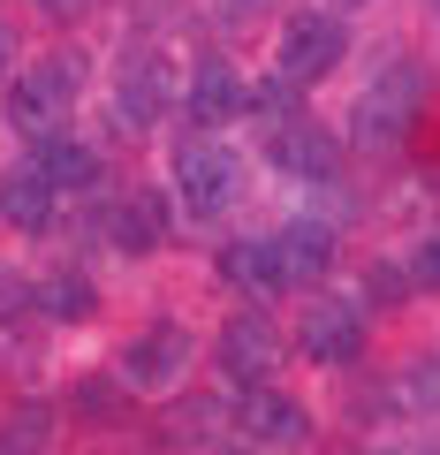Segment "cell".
Here are the masks:
<instances>
[{
    "label": "cell",
    "mask_w": 440,
    "mask_h": 455,
    "mask_svg": "<svg viewBox=\"0 0 440 455\" xmlns=\"http://www.w3.org/2000/svg\"><path fill=\"white\" fill-rule=\"evenodd\" d=\"M342 53H349V23L342 16H326V8H296V16L281 23V38H274V76L304 92V84L334 76Z\"/></svg>",
    "instance_id": "obj_1"
},
{
    "label": "cell",
    "mask_w": 440,
    "mask_h": 455,
    "mask_svg": "<svg viewBox=\"0 0 440 455\" xmlns=\"http://www.w3.org/2000/svg\"><path fill=\"white\" fill-rule=\"evenodd\" d=\"M76 92H84L76 53H46L38 68L16 76V92H8V122H16L23 137H46V130H61V114L76 107Z\"/></svg>",
    "instance_id": "obj_2"
},
{
    "label": "cell",
    "mask_w": 440,
    "mask_h": 455,
    "mask_svg": "<svg viewBox=\"0 0 440 455\" xmlns=\"http://www.w3.org/2000/svg\"><path fill=\"white\" fill-rule=\"evenodd\" d=\"M175 197H182L190 220H220V212L244 197V167L220 145H182L175 152Z\"/></svg>",
    "instance_id": "obj_3"
},
{
    "label": "cell",
    "mask_w": 440,
    "mask_h": 455,
    "mask_svg": "<svg viewBox=\"0 0 440 455\" xmlns=\"http://www.w3.org/2000/svg\"><path fill=\"white\" fill-rule=\"evenodd\" d=\"M418 99H425L418 61H388V68H380V84L357 99V122H349V137H357V145H395V137H403V122L418 114Z\"/></svg>",
    "instance_id": "obj_4"
},
{
    "label": "cell",
    "mask_w": 440,
    "mask_h": 455,
    "mask_svg": "<svg viewBox=\"0 0 440 455\" xmlns=\"http://www.w3.org/2000/svg\"><path fill=\"white\" fill-rule=\"evenodd\" d=\"M190 349H197V341L182 334V326H152V334H137L130 349H122V387H137V395H167V387H182V372H190Z\"/></svg>",
    "instance_id": "obj_5"
},
{
    "label": "cell",
    "mask_w": 440,
    "mask_h": 455,
    "mask_svg": "<svg viewBox=\"0 0 440 455\" xmlns=\"http://www.w3.org/2000/svg\"><path fill=\"white\" fill-rule=\"evenodd\" d=\"M236 425H244L251 440H266V448H304L311 440V410L296 403V395H281V387H244V403H236Z\"/></svg>",
    "instance_id": "obj_6"
},
{
    "label": "cell",
    "mask_w": 440,
    "mask_h": 455,
    "mask_svg": "<svg viewBox=\"0 0 440 455\" xmlns=\"http://www.w3.org/2000/svg\"><path fill=\"white\" fill-rule=\"evenodd\" d=\"M296 341H304L311 364H349L364 349V319H357V304L319 296V304H304V319H296Z\"/></svg>",
    "instance_id": "obj_7"
},
{
    "label": "cell",
    "mask_w": 440,
    "mask_h": 455,
    "mask_svg": "<svg viewBox=\"0 0 440 455\" xmlns=\"http://www.w3.org/2000/svg\"><path fill=\"white\" fill-rule=\"evenodd\" d=\"M274 364H281V334H274V319H228L220 326V372L236 379V387H259V379H274Z\"/></svg>",
    "instance_id": "obj_8"
},
{
    "label": "cell",
    "mask_w": 440,
    "mask_h": 455,
    "mask_svg": "<svg viewBox=\"0 0 440 455\" xmlns=\"http://www.w3.org/2000/svg\"><path fill=\"white\" fill-rule=\"evenodd\" d=\"M266 160H274L281 175L326 182V175H334V160H342V137H334V130H319V122H281V130L266 137Z\"/></svg>",
    "instance_id": "obj_9"
},
{
    "label": "cell",
    "mask_w": 440,
    "mask_h": 455,
    "mask_svg": "<svg viewBox=\"0 0 440 455\" xmlns=\"http://www.w3.org/2000/svg\"><path fill=\"white\" fill-rule=\"evenodd\" d=\"M182 107H190L197 130H220V122H236V114L251 107V84L236 76L228 61H197V68H190V92H182Z\"/></svg>",
    "instance_id": "obj_10"
},
{
    "label": "cell",
    "mask_w": 440,
    "mask_h": 455,
    "mask_svg": "<svg viewBox=\"0 0 440 455\" xmlns=\"http://www.w3.org/2000/svg\"><path fill=\"white\" fill-rule=\"evenodd\" d=\"M53 205H61V190H53V175L38 160H16L8 175H0V220H8V228L38 235V228L53 220Z\"/></svg>",
    "instance_id": "obj_11"
},
{
    "label": "cell",
    "mask_w": 440,
    "mask_h": 455,
    "mask_svg": "<svg viewBox=\"0 0 440 455\" xmlns=\"http://www.w3.org/2000/svg\"><path fill=\"white\" fill-rule=\"evenodd\" d=\"M167 220H175V212H167L160 190H130V197H115V212H107V235H115L122 251H152L167 235Z\"/></svg>",
    "instance_id": "obj_12"
},
{
    "label": "cell",
    "mask_w": 440,
    "mask_h": 455,
    "mask_svg": "<svg viewBox=\"0 0 440 455\" xmlns=\"http://www.w3.org/2000/svg\"><path fill=\"white\" fill-rule=\"evenodd\" d=\"M31 160L53 175V190H61V197H76V190H99V152L84 145V137H61V130H46Z\"/></svg>",
    "instance_id": "obj_13"
},
{
    "label": "cell",
    "mask_w": 440,
    "mask_h": 455,
    "mask_svg": "<svg viewBox=\"0 0 440 455\" xmlns=\"http://www.w3.org/2000/svg\"><path fill=\"white\" fill-rule=\"evenodd\" d=\"M220 274H228L236 289H251V296H281V289H289V274H281V243H274V235H244V243H228Z\"/></svg>",
    "instance_id": "obj_14"
},
{
    "label": "cell",
    "mask_w": 440,
    "mask_h": 455,
    "mask_svg": "<svg viewBox=\"0 0 440 455\" xmlns=\"http://www.w3.org/2000/svg\"><path fill=\"white\" fill-rule=\"evenodd\" d=\"M167 68H160V53H130V61H122V76H115V107L130 114L137 130H145V122H160V99H167Z\"/></svg>",
    "instance_id": "obj_15"
},
{
    "label": "cell",
    "mask_w": 440,
    "mask_h": 455,
    "mask_svg": "<svg viewBox=\"0 0 440 455\" xmlns=\"http://www.w3.org/2000/svg\"><path fill=\"white\" fill-rule=\"evenodd\" d=\"M274 243H281V274L289 281H319L334 266V228H319V220H289Z\"/></svg>",
    "instance_id": "obj_16"
},
{
    "label": "cell",
    "mask_w": 440,
    "mask_h": 455,
    "mask_svg": "<svg viewBox=\"0 0 440 455\" xmlns=\"http://www.w3.org/2000/svg\"><path fill=\"white\" fill-rule=\"evenodd\" d=\"M38 311L76 326V319H92V311H99V289L84 274H53V281H38Z\"/></svg>",
    "instance_id": "obj_17"
},
{
    "label": "cell",
    "mask_w": 440,
    "mask_h": 455,
    "mask_svg": "<svg viewBox=\"0 0 440 455\" xmlns=\"http://www.w3.org/2000/svg\"><path fill=\"white\" fill-rule=\"evenodd\" d=\"M395 403H410V410H433L440 403V364L425 357V364H410V387L395 379Z\"/></svg>",
    "instance_id": "obj_18"
},
{
    "label": "cell",
    "mask_w": 440,
    "mask_h": 455,
    "mask_svg": "<svg viewBox=\"0 0 440 455\" xmlns=\"http://www.w3.org/2000/svg\"><path fill=\"white\" fill-rule=\"evenodd\" d=\"M410 281H418V289H440V228L418 243V259H410Z\"/></svg>",
    "instance_id": "obj_19"
},
{
    "label": "cell",
    "mask_w": 440,
    "mask_h": 455,
    "mask_svg": "<svg viewBox=\"0 0 440 455\" xmlns=\"http://www.w3.org/2000/svg\"><path fill=\"white\" fill-rule=\"evenodd\" d=\"M8 61H16V38H8V31H0V76H8Z\"/></svg>",
    "instance_id": "obj_20"
},
{
    "label": "cell",
    "mask_w": 440,
    "mask_h": 455,
    "mask_svg": "<svg viewBox=\"0 0 440 455\" xmlns=\"http://www.w3.org/2000/svg\"><path fill=\"white\" fill-rule=\"evenodd\" d=\"M38 8H53V16H68V8H84V0H38Z\"/></svg>",
    "instance_id": "obj_21"
},
{
    "label": "cell",
    "mask_w": 440,
    "mask_h": 455,
    "mask_svg": "<svg viewBox=\"0 0 440 455\" xmlns=\"http://www.w3.org/2000/svg\"><path fill=\"white\" fill-rule=\"evenodd\" d=\"M388 455H433V448H388Z\"/></svg>",
    "instance_id": "obj_22"
},
{
    "label": "cell",
    "mask_w": 440,
    "mask_h": 455,
    "mask_svg": "<svg viewBox=\"0 0 440 455\" xmlns=\"http://www.w3.org/2000/svg\"><path fill=\"white\" fill-rule=\"evenodd\" d=\"M220 455H251V448H220Z\"/></svg>",
    "instance_id": "obj_23"
},
{
    "label": "cell",
    "mask_w": 440,
    "mask_h": 455,
    "mask_svg": "<svg viewBox=\"0 0 440 455\" xmlns=\"http://www.w3.org/2000/svg\"><path fill=\"white\" fill-rule=\"evenodd\" d=\"M433 16H440V0H433Z\"/></svg>",
    "instance_id": "obj_24"
}]
</instances>
